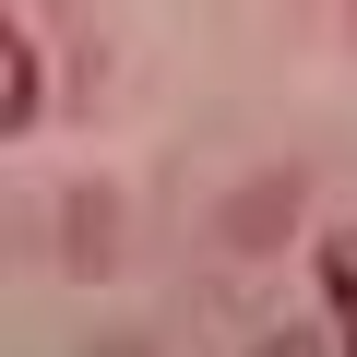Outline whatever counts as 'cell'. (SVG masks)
<instances>
[{
  "label": "cell",
  "mask_w": 357,
  "mask_h": 357,
  "mask_svg": "<svg viewBox=\"0 0 357 357\" xmlns=\"http://www.w3.org/2000/svg\"><path fill=\"white\" fill-rule=\"evenodd\" d=\"M36 107H48V48L13 13V24H0V131H36Z\"/></svg>",
  "instance_id": "cell-1"
},
{
  "label": "cell",
  "mask_w": 357,
  "mask_h": 357,
  "mask_svg": "<svg viewBox=\"0 0 357 357\" xmlns=\"http://www.w3.org/2000/svg\"><path fill=\"white\" fill-rule=\"evenodd\" d=\"M321 333H333V357H357V227L321 238Z\"/></svg>",
  "instance_id": "cell-2"
},
{
  "label": "cell",
  "mask_w": 357,
  "mask_h": 357,
  "mask_svg": "<svg viewBox=\"0 0 357 357\" xmlns=\"http://www.w3.org/2000/svg\"><path fill=\"white\" fill-rule=\"evenodd\" d=\"M250 357H333V333H262Z\"/></svg>",
  "instance_id": "cell-3"
}]
</instances>
